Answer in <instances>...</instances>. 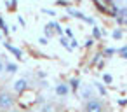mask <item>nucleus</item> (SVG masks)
<instances>
[{
	"label": "nucleus",
	"mask_w": 127,
	"mask_h": 112,
	"mask_svg": "<svg viewBox=\"0 0 127 112\" xmlns=\"http://www.w3.org/2000/svg\"><path fill=\"white\" fill-rule=\"evenodd\" d=\"M7 112H21L19 109H11V110H7Z\"/></svg>",
	"instance_id": "6e6552de"
},
{
	"label": "nucleus",
	"mask_w": 127,
	"mask_h": 112,
	"mask_svg": "<svg viewBox=\"0 0 127 112\" xmlns=\"http://www.w3.org/2000/svg\"><path fill=\"white\" fill-rule=\"evenodd\" d=\"M82 112H106V105L101 98H89L84 102V107H82Z\"/></svg>",
	"instance_id": "f03ea898"
},
{
	"label": "nucleus",
	"mask_w": 127,
	"mask_h": 112,
	"mask_svg": "<svg viewBox=\"0 0 127 112\" xmlns=\"http://www.w3.org/2000/svg\"><path fill=\"white\" fill-rule=\"evenodd\" d=\"M21 112H35V110H32V109H28V110H21Z\"/></svg>",
	"instance_id": "1a4fd4ad"
},
{
	"label": "nucleus",
	"mask_w": 127,
	"mask_h": 112,
	"mask_svg": "<svg viewBox=\"0 0 127 112\" xmlns=\"http://www.w3.org/2000/svg\"><path fill=\"white\" fill-rule=\"evenodd\" d=\"M5 72L16 74V72H18V65H16V63H5Z\"/></svg>",
	"instance_id": "39448f33"
},
{
	"label": "nucleus",
	"mask_w": 127,
	"mask_h": 112,
	"mask_svg": "<svg viewBox=\"0 0 127 112\" xmlns=\"http://www.w3.org/2000/svg\"><path fill=\"white\" fill-rule=\"evenodd\" d=\"M4 72H5V63L0 60V74H4Z\"/></svg>",
	"instance_id": "423d86ee"
},
{
	"label": "nucleus",
	"mask_w": 127,
	"mask_h": 112,
	"mask_svg": "<svg viewBox=\"0 0 127 112\" xmlns=\"http://www.w3.org/2000/svg\"><path fill=\"white\" fill-rule=\"evenodd\" d=\"M28 89V79H18L12 84V93L14 95H23Z\"/></svg>",
	"instance_id": "7ed1b4c3"
},
{
	"label": "nucleus",
	"mask_w": 127,
	"mask_h": 112,
	"mask_svg": "<svg viewBox=\"0 0 127 112\" xmlns=\"http://www.w3.org/2000/svg\"><path fill=\"white\" fill-rule=\"evenodd\" d=\"M56 110H58V105L54 102H45L40 107V112H56Z\"/></svg>",
	"instance_id": "20e7f679"
},
{
	"label": "nucleus",
	"mask_w": 127,
	"mask_h": 112,
	"mask_svg": "<svg viewBox=\"0 0 127 112\" xmlns=\"http://www.w3.org/2000/svg\"><path fill=\"white\" fill-rule=\"evenodd\" d=\"M58 93H59V95H64V93H66L64 86H59V88H58Z\"/></svg>",
	"instance_id": "0eeeda50"
},
{
	"label": "nucleus",
	"mask_w": 127,
	"mask_h": 112,
	"mask_svg": "<svg viewBox=\"0 0 127 112\" xmlns=\"http://www.w3.org/2000/svg\"><path fill=\"white\" fill-rule=\"evenodd\" d=\"M16 95L11 89H0V112H7L11 109H14L16 105Z\"/></svg>",
	"instance_id": "f257e3e1"
}]
</instances>
